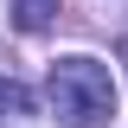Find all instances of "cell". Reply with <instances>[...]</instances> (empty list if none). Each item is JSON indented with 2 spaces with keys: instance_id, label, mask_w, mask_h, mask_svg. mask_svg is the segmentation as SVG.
I'll return each instance as SVG.
<instances>
[{
  "instance_id": "3",
  "label": "cell",
  "mask_w": 128,
  "mask_h": 128,
  "mask_svg": "<svg viewBox=\"0 0 128 128\" xmlns=\"http://www.w3.org/2000/svg\"><path fill=\"white\" fill-rule=\"evenodd\" d=\"M0 115H6V122H19V115H32V90H26V83L0 77Z\"/></svg>"
},
{
  "instance_id": "2",
  "label": "cell",
  "mask_w": 128,
  "mask_h": 128,
  "mask_svg": "<svg viewBox=\"0 0 128 128\" xmlns=\"http://www.w3.org/2000/svg\"><path fill=\"white\" fill-rule=\"evenodd\" d=\"M58 6L64 0H13V19H19V32H45L58 19Z\"/></svg>"
},
{
  "instance_id": "1",
  "label": "cell",
  "mask_w": 128,
  "mask_h": 128,
  "mask_svg": "<svg viewBox=\"0 0 128 128\" xmlns=\"http://www.w3.org/2000/svg\"><path fill=\"white\" fill-rule=\"evenodd\" d=\"M45 96H51V115L64 128H109L115 122V77L102 58H83V51L58 58L45 77Z\"/></svg>"
}]
</instances>
